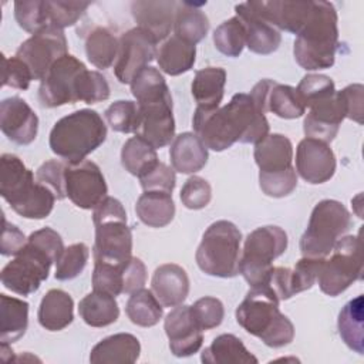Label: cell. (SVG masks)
<instances>
[{"label": "cell", "instance_id": "4fadbf2b", "mask_svg": "<svg viewBox=\"0 0 364 364\" xmlns=\"http://www.w3.org/2000/svg\"><path fill=\"white\" fill-rule=\"evenodd\" d=\"M67 50L64 30L50 26L23 41L16 51V57L30 68L33 80L41 81L51 65L68 54Z\"/></svg>", "mask_w": 364, "mask_h": 364}, {"label": "cell", "instance_id": "f5cc1de1", "mask_svg": "<svg viewBox=\"0 0 364 364\" xmlns=\"http://www.w3.org/2000/svg\"><path fill=\"white\" fill-rule=\"evenodd\" d=\"M36 179L47 186L57 199H64L65 193V162L50 159L44 162L36 172Z\"/></svg>", "mask_w": 364, "mask_h": 364}, {"label": "cell", "instance_id": "e0dca14e", "mask_svg": "<svg viewBox=\"0 0 364 364\" xmlns=\"http://www.w3.org/2000/svg\"><path fill=\"white\" fill-rule=\"evenodd\" d=\"M249 95L263 114L273 112L280 118L294 119L301 117L306 111L294 87L269 78L260 80Z\"/></svg>", "mask_w": 364, "mask_h": 364}, {"label": "cell", "instance_id": "7402d4cb", "mask_svg": "<svg viewBox=\"0 0 364 364\" xmlns=\"http://www.w3.org/2000/svg\"><path fill=\"white\" fill-rule=\"evenodd\" d=\"M249 6L274 28L297 34L310 17L313 1H249Z\"/></svg>", "mask_w": 364, "mask_h": 364}, {"label": "cell", "instance_id": "5bb4252c", "mask_svg": "<svg viewBox=\"0 0 364 364\" xmlns=\"http://www.w3.org/2000/svg\"><path fill=\"white\" fill-rule=\"evenodd\" d=\"M82 61L71 54L57 60L40 82L38 100L46 108H55L77 102L75 84L85 70Z\"/></svg>", "mask_w": 364, "mask_h": 364}, {"label": "cell", "instance_id": "9a60e30c", "mask_svg": "<svg viewBox=\"0 0 364 364\" xmlns=\"http://www.w3.org/2000/svg\"><path fill=\"white\" fill-rule=\"evenodd\" d=\"M107 191L105 178L95 162H65V193L75 206L94 209L107 196Z\"/></svg>", "mask_w": 364, "mask_h": 364}, {"label": "cell", "instance_id": "7dc6e473", "mask_svg": "<svg viewBox=\"0 0 364 364\" xmlns=\"http://www.w3.org/2000/svg\"><path fill=\"white\" fill-rule=\"evenodd\" d=\"M127 264V263H125ZM95 260L92 272V289L111 296H118L124 290V266Z\"/></svg>", "mask_w": 364, "mask_h": 364}, {"label": "cell", "instance_id": "f907efd6", "mask_svg": "<svg viewBox=\"0 0 364 364\" xmlns=\"http://www.w3.org/2000/svg\"><path fill=\"white\" fill-rule=\"evenodd\" d=\"M324 257H301L293 269H290L291 294L309 290L317 280V274Z\"/></svg>", "mask_w": 364, "mask_h": 364}, {"label": "cell", "instance_id": "4316f807", "mask_svg": "<svg viewBox=\"0 0 364 364\" xmlns=\"http://www.w3.org/2000/svg\"><path fill=\"white\" fill-rule=\"evenodd\" d=\"M139 340L129 333H118L97 343L90 353L92 364H131L139 358Z\"/></svg>", "mask_w": 364, "mask_h": 364}, {"label": "cell", "instance_id": "83f0119b", "mask_svg": "<svg viewBox=\"0 0 364 364\" xmlns=\"http://www.w3.org/2000/svg\"><path fill=\"white\" fill-rule=\"evenodd\" d=\"M208 148L193 132L176 135L171 144L169 158L173 171L181 173H195L208 162Z\"/></svg>", "mask_w": 364, "mask_h": 364}, {"label": "cell", "instance_id": "30bf717a", "mask_svg": "<svg viewBox=\"0 0 364 364\" xmlns=\"http://www.w3.org/2000/svg\"><path fill=\"white\" fill-rule=\"evenodd\" d=\"M347 208L334 199L320 200L311 210L307 229L300 237V250L304 257H326L336 242L351 228Z\"/></svg>", "mask_w": 364, "mask_h": 364}, {"label": "cell", "instance_id": "3957f363", "mask_svg": "<svg viewBox=\"0 0 364 364\" xmlns=\"http://www.w3.org/2000/svg\"><path fill=\"white\" fill-rule=\"evenodd\" d=\"M279 303V297L267 286L250 287L236 309V321L267 347H284L294 338V326L280 313Z\"/></svg>", "mask_w": 364, "mask_h": 364}, {"label": "cell", "instance_id": "ffe728a7", "mask_svg": "<svg viewBox=\"0 0 364 364\" xmlns=\"http://www.w3.org/2000/svg\"><path fill=\"white\" fill-rule=\"evenodd\" d=\"M296 171L309 183H324L336 172V156L328 144L304 138L296 151Z\"/></svg>", "mask_w": 364, "mask_h": 364}, {"label": "cell", "instance_id": "91938a15", "mask_svg": "<svg viewBox=\"0 0 364 364\" xmlns=\"http://www.w3.org/2000/svg\"><path fill=\"white\" fill-rule=\"evenodd\" d=\"M27 237L24 233L13 223L7 222L6 218H3V233H1V245L0 252L3 256H14L17 255L26 245Z\"/></svg>", "mask_w": 364, "mask_h": 364}, {"label": "cell", "instance_id": "6da1fadb", "mask_svg": "<svg viewBox=\"0 0 364 364\" xmlns=\"http://www.w3.org/2000/svg\"><path fill=\"white\" fill-rule=\"evenodd\" d=\"M193 131L208 149L220 152L235 142L257 144L269 134L264 114L249 94L237 92L230 101L213 109L198 108L193 114Z\"/></svg>", "mask_w": 364, "mask_h": 364}, {"label": "cell", "instance_id": "9c48e42d", "mask_svg": "<svg viewBox=\"0 0 364 364\" xmlns=\"http://www.w3.org/2000/svg\"><path fill=\"white\" fill-rule=\"evenodd\" d=\"M242 233L229 220H216L205 230L195 259L199 269L215 277H235L239 274Z\"/></svg>", "mask_w": 364, "mask_h": 364}, {"label": "cell", "instance_id": "ee69618b", "mask_svg": "<svg viewBox=\"0 0 364 364\" xmlns=\"http://www.w3.org/2000/svg\"><path fill=\"white\" fill-rule=\"evenodd\" d=\"M14 17L18 26L31 34H36L48 26L47 4L44 0H28L14 3Z\"/></svg>", "mask_w": 364, "mask_h": 364}, {"label": "cell", "instance_id": "277c9868", "mask_svg": "<svg viewBox=\"0 0 364 364\" xmlns=\"http://www.w3.org/2000/svg\"><path fill=\"white\" fill-rule=\"evenodd\" d=\"M0 195L16 213L26 219L47 218L57 199L13 154H3L0 158Z\"/></svg>", "mask_w": 364, "mask_h": 364}, {"label": "cell", "instance_id": "7a4b0ae2", "mask_svg": "<svg viewBox=\"0 0 364 364\" xmlns=\"http://www.w3.org/2000/svg\"><path fill=\"white\" fill-rule=\"evenodd\" d=\"M64 249L63 239L54 229L43 228L33 232L24 247L3 267V286L20 296L37 291Z\"/></svg>", "mask_w": 364, "mask_h": 364}, {"label": "cell", "instance_id": "11a10c76", "mask_svg": "<svg viewBox=\"0 0 364 364\" xmlns=\"http://www.w3.org/2000/svg\"><path fill=\"white\" fill-rule=\"evenodd\" d=\"M1 84L3 87H11L17 90H27L33 81L30 68L16 55L6 57L1 55Z\"/></svg>", "mask_w": 364, "mask_h": 364}, {"label": "cell", "instance_id": "8fae6325", "mask_svg": "<svg viewBox=\"0 0 364 364\" xmlns=\"http://www.w3.org/2000/svg\"><path fill=\"white\" fill-rule=\"evenodd\" d=\"M287 233L280 226H260L245 239L239 273L250 287L262 286L273 269V260L287 249Z\"/></svg>", "mask_w": 364, "mask_h": 364}, {"label": "cell", "instance_id": "836d02e7", "mask_svg": "<svg viewBox=\"0 0 364 364\" xmlns=\"http://www.w3.org/2000/svg\"><path fill=\"white\" fill-rule=\"evenodd\" d=\"M364 300L363 294L351 299L341 309L337 320L338 334L344 344L357 354L364 353Z\"/></svg>", "mask_w": 364, "mask_h": 364}, {"label": "cell", "instance_id": "9f6ffc18", "mask_svg": "<svg viewBox=\"0 0 364 364\" xmlns=\"http://www.w3.org/2000/svg\"><path fill=\"white\" fill-rule=\"evenodd\" d=\"M139 182L144 191L171 193L175 188V171L164 162H158L146 173L139 176Z\"/></svg>", "mask_w": 364, "mask_h": 364}, {"label": "cell", "instance_id": "f546056e", "mask_svg": "<svg viewBox=\"0 0 364 364\" xmlns=\"http://www.w3.org/2000/svg\"><path fill=\"white\" fill-rule=\"evenodd\" d=\"M196 60V46L182 40L178 36L166 38L156 50L159 68L168 75H181L192 70Z\"/></svg>", "mask_w": 364, "mask_h": 364}, {"label": "cell", "instance_id": "6f0895ef", "mask_svg": "<svg viewBox=\"0 0 364 364\" xmlns=\"http://www.w3.org/2000/svg\"><path fill=\"white\" fill-rule=\"evenodd\" d=\"M344 111L346 118L363 124V104H364V87L361 84H351L337 91Z\"/></svg>", "mask_w": 364, "mask_h": 364}, {"label": "cell", "instance_id": "8d00e7d4", "mask_svg": "<svg viewBox=\"0 0 364 364\" xmlns=\"http://www.w3.org/2000/svg\"><path fill=\"white\" fill-rule=\"evenodd\" d=\"M199 6L186 1L178 3L173 21L175 36L195 46L205 38L209 30V20Z\"/></svg>", "mask_w": 364, "mask_h": 364}, {"label": "cell", "instance_id": "681fc988", "mask_svg": "<svg viewBox=\"0 0 364 364\" xmlns=\"http://www.w3.org/2000/svg\"><path fill=\"white\" fill-rule=\"evenodd\" d=\"M48 13V26L64 28L75 24L85 10L90 7L88 1H50L46 0Z\"/></svg>", "mask_w": 364, "mask_h": 364}, {"label": "cell", "instance_id": "44dd1931", "mask_svg": "<svg viewBox=\"0 0 364 364\" xmlns=\"http://www.w3.org/2000/svg\"><path fill=\"white\" fill-rule=\"evenodd\" d=\"M1 132L17 145L31 144L38 131V117L20 97H9L0 102Z\"/></svg>", "mask_w": 364, "mask_h": 364}, {"label": "cell", "instance_id": "f6af8a7d", "mask_svg": "<svg viewBox=\"0 0 364 364\" xmlns=\"http://www.w3.org/2000/svg\"><path fill=\"white\" fill-rule=\"evenodd\" d=\"M105 119L108 125L122 134H136L139 127V109L136 102L119 100L112 102L105 109Z\"/></svg>", "mask_w": 364, "mask_h": 364}, {"label": "cell", "instance_id": "52a82bcc", "mask_svg": "<svg viewBox=\"0 0 364 364\" xmlns=\"http://www.w3.org/2000/svg\"><path fill=\"white\" fill-rule=\"evenodd\" d=\"M95 226L94 260L112 264H125L132 257V233L127 225V212L122 203L105 196L92 212Z\"/></svg>", "mask_w": 364, "mask_h": 364}, {"label": "cell", "instance_id": "7c38bea8", "mask_svg": "<svg viewBox=\"0 0 364 364\" xmlns=\"http://www.w3.org/2000/svg\"><path fill=\"white\" fill-rule=\"evenodd\" d=\"M360 235L341 236L323 259L317 280L320 290L331 297L341 294L363 277V250Z\"/></svg>", "mask_w": 364, "mask_h": 364}, {"label": "cell", "instance_id": "7bdbcfd3", "mask_svg": "<svg viewBox=\"0 0 364 364\" xmlns=\"http://www.w3.org/2000/svg\"><path fill=\"white\" fill-rule=\"evenodd\" d=\"M90 257V249L85 243H74L65 247L55 262V279L57 280H71L75 279L87 266Z\"/></svg>", "mask_w": 364, "mask_h": 364}, {"label": "cell", "instance_id": "d4e9b609", "mask_svg": "<svg viewBox=\"0 0 364 364\" xmlns=\"http://www.w3.org/2000/svg\"><path fill=\"white\" fill-rule=\"evenodd\" d=\"M236 17L243 23L246 31V47L262 55L272 54L282 43V34L277 28L257 16L249 6V1L235 6Z\"/></svg>", "mask_w": 364, "mask_h": 364}, {"label": "cell", "instance_id": "5b68a950", "mask_svg": "<svg viewBox=\"0 0 364 364\" xmlns=\"http://www.w3.org/2000/svg\"><path fill=\"white\" fill-rule=\"evenodd\" d=\"M337 11L328 1H313L307 23L297 33L293 54L304 70H323L334 64L338 47Z\"/></svg>", "mask_w": 364, "mask_h": 364}, {"label": "cell", "instance_id": "f1b7e54d", "mask_svg": "<svg viewBox=\"0 0 364 364\" xmlns=\"http://www.w3.org/2000/svg\"><path fill=\"white\" fill-rule=\"evenodd\" d=\"M38 323L48 331H60L73 323L74 318V301L73 297L61 290H48L38 307Z\"/></svg>", "mask_w": 364, "mask_h": 364}, {"label": "cell", "instance_id": "484cf974", "mask_svg": "<svg viewBox=\"0 0 364 364\" xmlns=\"http://www.w3.org/2000/svg\"><path fill=\"white\" fill-rule=\"evenodd\" d=\"M151 290L164 307H175L183 303L189 293V277L179 264L165 263L155 269Z\"/></svg>", "mask_w": 364, "mask_h": 364}, {"label": "cell", "instance_id": "4dcf8cb0", "mask_svg": "<svg viewBox=\"0 0 364 364\" xmlns=\"http://www.w3.org/2000/svg\"><path fill=\"white\" fill-rule=\"evenodd\" d=\"M226 84V71L222 67H205L195 73L191 92L198 108H218L223 98Z\"/></svg>", "mask_w": 364, "mask_h": 364}, {"label": "cell", "instance_id": "ba28073f", "mask_svg": "<svg viewBox=\"0 0 364 364\" xmlns=\"http://www.w3.org/2000/svg\"><path fill=\"white\" fill-rule=\"evenodd\" d=\"M255 161L259 166V185L264 195L283 198L297 186V173L293 168V145L282 134H267L255 144Z\"/></svg>", "mask_w": 364, "mask_h": 364}, {"label": "cell", "instance_id": "d6a6232c", "mask_svg": "<svg viewBox=\"0 0 364 364\" xmlns=\"http://www.w3.org/2000/svg\"><path fill=\"white\" fill-rule=\"evenodd\" d=\"M28 326V303L0 294V340L1 343H14L21 338Z\"/></svg>", "mask_w": 364, "mask_h": 364}, {"label": "cell", "instance_id": "ac0fdd59", "mask_svg": "<svg viewBox=\"0 0 364 364\" xmlns=\"http://www.w3.org/2000/svg\"><path fill=\"white\" fill-rule=\"evenodd\" d=\"M164 328L175 357L193 355L203 344V330L198 326L191 306H175L166 314Z\"/></svg>", "mask_w": 364, "mask_h": 364}, {"label": "cell", "instance_id": "b9f144b4", "mask_svg": "<svg viewBox=\"0 0 364 364\" xmlns=\"http://www.w3.org/2000/svg\"><path fill=\"white\" fill-rule=\"evenodd\" d=\"M215 47L228 57H239L246 46V31L239 17H230L213 31Z\"/></svg>", "mask_w": 364, "mask_h": 364}, {"label": "cell", "instance_id": "60d3db41", "mask_svg": "<svg viewBox=\"0 0 364 364\" xmlns=\"http://www.w3.org/2000/svg\"><path fill=\"white\" fill-rule=\"evenodd\" d=\"M136 104H145L164 98H172L164 75L154 67H145L129 82Z\"/></svg>", "mask_w": 364, "mask_h": 364}, {"label": "cell", "instance_id": "d6986e66", "mask_svg": "<svg viewBox=\"0 0 364 364\" xmlns=\"http://www.w3.org/2000/svg\"><path fill=\"white\" fill-rule=\"evenodd\" d=\"M136 105L139 109V127L135 135L145 139L155 149L171 144L175 136L172 98Z\"/></svg>", "mask_w": 364, "mask_h": 364}, {"label": "cell", "instance_id": "74e56055", "mask_svg": "<svg viewBox=\"0 0 364 364\" xmlns=\"http://www.w3.org/2000/svg\"><path fill=\"white\" fill-rule=\"evenodd\" d=\"M125 311L128 318L141 327H152L159 323L164 314V306L155 297L152 290L139 289L131 293Z\"/></svg>", "mask_w": 364, "mask_h": 364}, {"label": "cell", "instance_id": "603a6c76", "mask_svg": "<svg viewBox=\"0 0 364 364\" xmlns=\"http://www.w3.org/2000/svg\"><path fill=\"white\" fill-rule=\"evenodd\" d=\"M310 111L304 118L303 131L307 138H314L326 144L331 142L346 118V111L337 91L309 107Z\"/></svg>", "mask_w": 364, "mask_h": 364}, {"label": "cell", "instance_id": "bcb514c9", "mask_svg": "<svg viewBox=\"0 0 364 364\" xmlns=\"http://www.w3.org/2000/svg\"><path fill=\"white\" fill-rule=\"evenodd\" d=\"M75 97L77 101L85 104H95L108 100L109 85L107 78L98 71L84 70L75 84Z\"/></svg>", "mask_w": 364, "mask_h": 364}, {"label": "cell", "instance_id": "d590c367", "mask_svg": "<svg viewBox=\"0 0 364 364\" xmlns=\"http://www.w3.org/2000/svg\"><path fill=\"white\" fill-rule=\"evenodd\" d=\"M78 313L85 324L91 327H105L117 321L119 307L114 296L92 290L81 299Z\"/></svg>", "mask_w": 364, "mask_h": 364}, {"label": "cell", "instance_id": "cb8c5ba5", "mask_svg": "<svg viewBox=\"0 0 364 364\" xmlns=\"http://www.w3.org/2000/svg\"><path fill=\"white\" fill-rule=\"evenodd\" d=\"M176 6V1L169 0H139L131 4V11L138 27L146 30L158 43L171 33Z\"/></svg>", "mask_w": 364, "mask_h": 364}, {"label": "cell", "instance_id": "816d5d0a", "mask_svg": "<svg viewBox=\"0 0 364 364\" xmlns=\"http://www.w3.org/2000/svg\"><path fill=\"white\" fill-rule=\"evenodd\" d=\"M192 314L202 330H210L218 327L225 317V309L219 299L212 296H205L196 300L191 306Z\"/></svg>", "mask_w": 364, "mask_h": 364}, {"label": "cell", "instance_id": "ab89813d", "mask_svg": "<svg viewBox=\"0 0 364 364\" xmlns=\"http://www.w3.org/2000/svg\"><path fill=\"white\" fill-rule=\"evenodd\" d=\"M118 40L105 27H94L85 38L88 61L97 68H108L117 60Z\"/></svg>", "mask_w": 364, "mask_h": 364}, {"label": "cell", "instance_id": "8992f818", "mask_svg": "<svg viewBox=\"0 0 364 364\" xmlns=\"http://www.w3.org/2000/svg\"><path fill=\"white\" fill-rule=\"evenodd\" d=\"M107 138L101 115L88 108L74 111L58 119L50 132L51 151L65 162L84 161Z\"/></svg>", "mask_w": 364, "mask_h": 364}, {"label": "cell", "instance_id": "e575fe53", "mask_svg": "<svg viewBox=\"0 0 364 364\" xmlns=\"http://www.w3.org/2000/svg\"><path fill=\"white\" fill-rule=\"evenodd\" d=\"M135 212L139 220L146 226L164 228L169 225L175 216V203L171 193L144 191L136 200Z\"/></svg>", "mask_w": 364, "mask_h": 364}, {"label": "cell", "instance_id": "f35d334b", "mask_svg": "<svg viewBox=\"0 0 364 364\" xmlns=\"http://www.w3.org/2000/svg\"><path fill=\"white\" fill-rule=\"evenodd\" d=\"M158 162L156 149L138 135L127 139L122 145L121 164L131 175L139 178Z\"/></svg>", "mask_w": 364, "mask_h": 364}, {"label": "cell", "instance_id": "db71d44e", "mask_svg": "<svg viewBox=\"0 0 364 364\" xmlns=\"http://www.w3.org/2000/svg\"><path fill=\"white\" fill-rule=\"evenodd\" d=\"M212 198V188L209 182L200 176H191L181 189V200L188 209H203Z\"/></svg>", "mask_w": 364, "mask_h": 364}, {"label": "cell", "instance_id": "c3c4849f", "mask_svg": "<svg viewBox=\"0 0 364 364\" xmlns=\"http://www.w3.org/2000/svg\"><path fill=\"white\" fill-rule=\"evenodd\" d=\"M297 95L304 108L318 102L336 92L334 81L324 74H307L301 78L297 88Z\"/></svg>", "mask_w": 364, "mask_h": 364}, {"label": "cell", "instance_id": "1f68e13d", "mask_svg": "<svg viewBox=\"0 0 364 364\" xmlns=\"http://www.w3.org/2000/svg\"><path fill=\"white\" fill-rule=\"evenodd\" d=\"M205 364H257V358L245 347L242 340L233 334H220L202 354Z\"/></svg>", "mask_w": 364, "mask_h": 364}, {"label": "cell", "instance_id": "2e32d148", "mask_svg": "<svg viewBox=\"0 0 364 364\" xmlns=\"http://www.w3.org/2000/svg\"><path fill=\"white\" fill-rule=\"evenodd\" d=\"M118 43L114 73L119 82L129 84L135 74L156 57V41L146 30L136 26L124 33Z\"/></svg>", "mask_w": 364, "mask_h": 364}, {"label": "cell", "instance_id": "680465c9", "mask_svg": "<svg viewBox=\"0 0 364 364\" xmlns=\"http://www.w3.org/2000/svg\"><path fill=\"white\" fill-rule=\"evenodd\" d=\"M146 282V267L138 257H131L124 266V290L122 293L131 294L144 287Z\"/></svg>", "mask_w": 364, "mask_h": 364}]
</instances>
